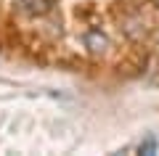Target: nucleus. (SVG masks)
I'll return each instance as SVG.
<instances>
[{
  "label": "nucleus",
  "instance_id": "1",
  "mask_svg": "<svg viewBox=\"0 0 159 156\" xmlns=\"http://www.w3.org/2000/svg\"><path fill=\"white\" fill-rule=\"evenodd\" d=\"M82 42H85V48H88L90 56H103L109 50V37L101 29H85V32H82Z\"/></svg>",
  "mask_w": 159,
  "mask_h": 156
},
{
  "label": "nucleus",
  "instance_id": "2",
  "mask_svg": "<svg viewBox=\"0 0 159 156\" xmlns=\"http://www.w3.org/2000/svg\"><path fill=\"white\" fill-rule=\"evenodd\" d=\"M21 8L29 16H43L51 11V0H21Z\"/></svg>",
  "mask_w": 159,
  "mask_h": 156
},
{
  "label": "nucleus",
  "instance_id": "3",
  "mask_svg": "<svg viewBox=\"0 0 159 156\" xmlns=\"http://www.w3.org/2000/svg\"><path fill=\"white\" fill-rule=\"evenodd\" d=\"M157 151V143H154V138H148L146 143H141V154H154Z\"/></svg>",
  "mask_w": 159,
  "mask_h": 156
},
{
  "label": "nucleus",
  "instance_id": "4",
  "mask_svg": "<svg viewBox=\"0 0 159 156\" xmlns=\"http://www.w3.org/2000/svg\"><path fill=\"white\" fill-rule=\"evenodd\" d=\"M154 40H157V48H159V29H157V34H154Z\"/></svg>",
  "mask_w": 159,
  "mask_h": 156
},
{
  "label": "nucleus",
  "instance_id": "5",
  "mask_svg": "<svg viewBox=\"0 0 159 156\" xmlns=\"http://www.w3.org/2000/svg\"><path fill=\"white\" fill-rule=\"evenodd\" d=\"M154 3H157V8H159V0H154Z\"/></svg>",
  "mask_w": 159,
  "mask_h": 156
}]
</instances>
